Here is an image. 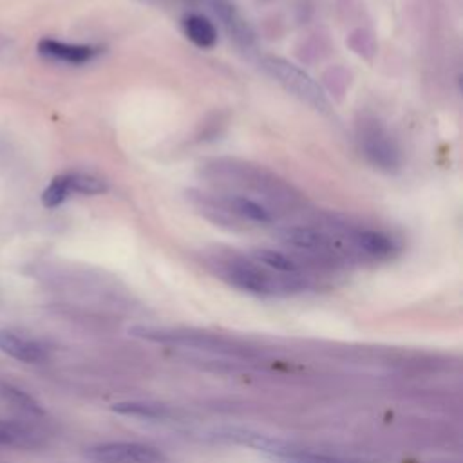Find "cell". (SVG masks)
I'll list each match as a JSON object with an SVG mask.
<instances>
[{"label": "cell", "instance_id": "obj_1", "mask_svg": "<svg viewBox=\"0 0 463 463\" xmlns=\"http://www.w3.org/2000/svg\"><path fill=\"white\" fill-rule=\"evenodd\" d=\"M201 175L221 188V194H235L253 199L271 212L297 204L298 194L284 179L264 166L239 159H212L201 166Z\"/></svg>", "mask_w": 463, "mask_h": 463}, {"label": "cell", "instance_id": "obj_2", "mask_svg": "<svg viewBox=\"0 0 463 463\" xmlns=\"http://www.w3.org/2000/svg\"><path fill=\"white\" fill-rule=\"evenodd\" d=\"M215 269L228 284L253 295H275L297 291L302 288V280L298 279V275L275 273L260 266L253 259H244L237 255L217 259Z\"/></svg>", "mask_w": 463, "mask_h": 463}, {"label": "cell", "instance_id": "obj_3", "mask_svg": "<svg viewBox=\"0 0 463 463\" xmlns=\"http://www.w3.org/2000/svg\"><path fill=\"white\" fill-rule=\"evenodd\" d=\"M356 139L364 157L382 172H396L402 166V150L387 127L373 118L364 116L356 123Z\"/></svg>", "mask_w": 463, "mask_h": 463}, {"label": "cell", "instance_id": "obj_4", "mask_svg": "<svg viewBox=\"0 0 463 463\" xmlns=\"http://www.w3.org/2000/svg\"><path fill=\"white\" fill-rule=\"evenodd\" d=\"M262 69L291 96L307 103L317 110H327L329 99L324 89L298 65L279 58V56H264L260 60Z\"/></svg>", "mask_w": 463, "mask_h": 463}, {"label": "cell", "instance_id": "obj_5", "mask_svg": "<svg viewBox=\"0 0 463 463\" xmlns=\"http://www.w3.org/2000/svg\"><path fill=\"white\" fill-rule=\"evenodd\" d=\"M90 463H163L165 454L146 443L137 441H105L90 445L85 450Z\"/></svg>", "mask_w": 463, "mask_h": 463}, {"label": "cell", "instance_id": "obj_6", "mask_svg": "<svg viewBox=\"0 0 463 463\" xmlns=\"http://www.w3.org/2000/svg\"><path fill=\"white\" fill-rule=\"evenodd\" d=\"M277 237L280 242L313 255H335L336 251V241L324 230L313 226H284L277 230Z\"/></svg>", "mask_w": 463, "mask_h": 463}, {"label": "cell", "instance_id": "obj_7", "mask_svg": "<svg viewBox=\"0 0 463 463\" xmlns=\"http://www.w3.org/2000/svg\"><path fill=\"white\" fill-rule=\"evenodd\" d=\"M213 14L221 20L226 33L239 43L242 49H250L255 43V33L246 18L230 0H206Z\"/></svg>", "mask_w": 463, "mask_h": 463}, {"label": "cell", "instance_id": "obj_8", "mask_svg": "<svg viewBox=\"0 0 463 463\" xmlns=\"http://www.w3.org/2000/svg\"><path fill=\"white\" fill-rule=\"evenodd\" d=\"M38 52L49 60L63 61L71 65H83L94 60L101 49L87 43H69L54 38H43L38 42Z\"/></svg>", "mask_w": 463, "mask_h": 463}, {"label": "cell", "instance_id": "obj_9", "mask_svg": "<svg viewBox=\"0 0 463 463\" xmlns=\"http://www.w3.org/2000/svg\"><path fill=\"white\" fill-rule=\"evenodd\" d=\"M0 351L24 364H40L49 354L42 342L14 331H0Z\"/></svg>", "mask_w": 463, "mask_h": 463}, {"label": "cell", "instance_id": "obj_10", "mask_svg": "<svg viewBox=\"0 0 463 463\" xmlns=\"http://www.w3.org/2000/svg\"><path fill=\"white\" fill-rule=\"evenodd\" d=\"M347 241L356 251L373 259H387L396 251V244L392 237L371 228L347 230Z\"/></svg>", "mask_w": 463, "mask_h": 463}, {"label": "cell", "instance_id": "obj_11", "mask_svg": "<svg viewBox=\"0 0 463 463\" xmlns=\"http://www.w3.org/2000/svg\"><path fill=\"white\" fill-rule=\"evenodd\" d=\"M43 443L40 432L29 425L0 420V447L9 449H36Z\"/></svg>", "mask_w": 463, "mask_h": 463}, {"label": "cell", "instance_id": "obj_12", "mask_svg": "<svg viewBox=\"0 0 463 463\" xmlns=\"http://www.w3.org/2000/svg\"><path fill=\"white\" fill-rule=\"evenodd\" d=\"M184 36L201 49H212L217 43V29L203 14H188L183 18Z\"/></svg>", "mask_w": 463, "mask_h": 463}, {"label": "cell", "instance_id": "obj_13", "mask_svg": "<svg viewBox=\"0 0 463 463\" xmlns=\"http://www.w3.org/2000/svg\"><path fill=\"white\" fill-rule=\"evenodd\" d=\"M268 458H271L277 463H353V461H347V459H342L336 456L306 450V449H298V447H289L286 443H282L275 452L268 454Z\"/></svg>", "mask_w": 463, "mask_h": 463}, {"label": "cell", "instance_id": "obj_14", "mask_svg": "<svg viewBox=\"0 0 463 463\" xmlns=\"http://www.w3.org/2000/svg\"><path fill=\"white\" fill-rule=\"evenodd\" d=\"M255 262H259L260 266L275 271V273H282V275H298L300 266L297 264V260L282 251L271 250V248H259L253 250L250 255Z\"/></svg>", "mask_w": 463, "mask_h": 463}, {"label": "cell", "instance_id": "obj_15", "mask_svg": "<svg viewBox=\"0 0 463 463\" xmlns=\"http://www.w3.org/2000/svg\"><path fill=\"white\" fill-rule=\"evenodd\" d=\"M63 175H65L69 195L71 194L99 195V194H105L109 190V184L101 177L87 174V172H67Z\"/></svg>", "mask_w": 463, "mask_h": 463}, {"label": "cell", "instance_id": "obj_16", "mask_svg": "<svg viewBox=\"0 0 463 463\" xmlns=\"http://www.w3.org/2000/svg\"><path fill=\"white\" fill-rule=\"evenodd\" d=\"M0 398L22 412L34 414V416L43 414L42 405L29 392H25L24 389H20L9 382L0 380Z\"/></svg>", "mask_w": 463, "mask_h": 463}, {"label": "cell", "instance_id": "obj_17", "mask_svg": "<svg viewBox=\"0 0 463 463\" xmlns=\"http://www.w3.org/2000/svg\"><path fill=\"white\" fill-rule=\"evenodd\" d=\"M112 409L119 414L145 418V420H163L170 414L165 405L150 403V402H119V403H114Z\"/></svg>", "mask_w": 463, "mask_h": 463}, {"label": "cell", "instance_id": "obj_18", "mask_svg": "<svg viewBox=\"0 0 463 463\" xmlns=\"http://www.w3.org/2000/svg\"><path fill=\"white\" fill-rule=\"evenodd\" d=\"M67 197H69V190H67L65 175L60 174V175H56V177L47 184V188L43 190V194H42V203H43V206H47V208H56V206H60Z\"/></svg>", "mask_w": 463, "mask_h": 463}]
</instances>
